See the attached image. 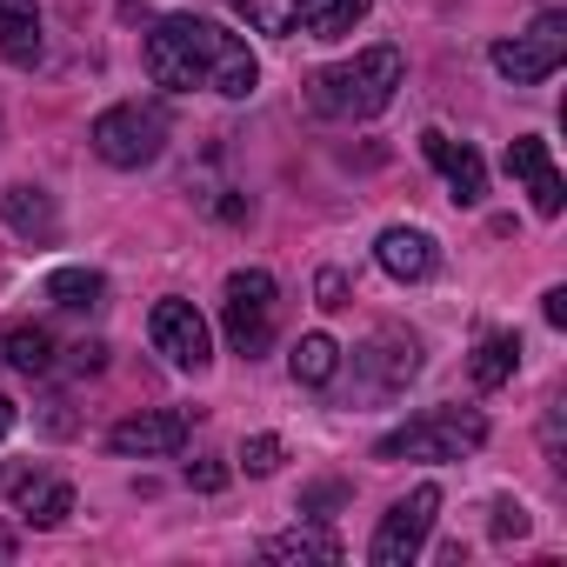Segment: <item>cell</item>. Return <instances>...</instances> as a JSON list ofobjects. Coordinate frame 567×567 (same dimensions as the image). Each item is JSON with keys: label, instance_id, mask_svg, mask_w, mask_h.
<instances>
[{"label": "cell", "instance_id": "cell-4", "mask_svg": "<svg viewBox=\"0 0 567 567\" xmlns=\"http://www.w3.org/2000/svg\"><path fill=\"white\" fill-rule=\"evenodd\" d=\"M87 141H94V154L107 167H147L167 147V114L161 107H141V101H121V107H107L87 127Z\"/></svg>", "mask_w": 567, "mask_h": 567}, {"label": "cell", "instance_id": "cell-25", "mask_svg": "<svg viewBox=\"0 0 567 567\" xmlns=\"http://www.w3.org/2000/svg\"><path fill=\"white\" fill-rule=\"evenodd\" d=\"M494 534H501V540H520V534H527V507H520V501H501V507H494Z\"/></svg>", "mask_w": 567, "mask_h": 567}, {"label": "cell", "instance_id": "cell-2", "mask_svg": "<svg viewBox=\"0 0 567 567\" xmlns=\"http://www.w3.org/2000/svg\"><path fill=\"white\" fill-rule=\"evenodd\" d=\"M401 81H408L401 48H368V54H354L341 68H321L308 81V107L328 114V121H374V114L394 107Z\"/></svg>", "mask_w": 567, "mask_h": 567}, {"label": "cell", "instance_id": "cell-10", "mask_svg": "<svg viewBox=\"0 0 567 567\" xmlns=\"http://www.w3.org/2000/svg\"><path fill=\"white\" fill-rule=\"evenodd\" d=\"M507 174L514 181H527V194H534V214H560L567 207V187H560V174H554V154H547V141H534V134H520V141H507Z\"/></svg>", "mask_w": 567, "mask_h": 567}, {"label": "cell", "instance_id": "cell-24", "mask_svg": "<svg viewBox=\"0 0 567 567\" xmlns=\"http://www.w3.org/2000/svg\"><path fill=\"white\" fill-rule=\"evenodd\" d=\"M280 454H288V447H280L274 434H254V441L240 447V467H247V474H274V467H280Z\"/></svg>", "mask_w": 567, "mask_h": 567}, {"label": "cell", "instance_id": "cell-26", "mask_svg": "<svg viewBox=\"0 0 567 567\" xmlns=\"http://www.w3.org/2000/svg\"><path fill=\"white\" fill-rule=\"evenodd\" d=\"M315 295H321V308H348V274H341V267H321Z\"/></svg>", "mask_w": 567, "mask_h": 567}, {"label": "cell", "instance_id": "cell-15", "mask_svg": "<svg viewBox=\"0 0 567 567\" xmlns=\"http://www.w3.org/2000/svg\"><path fill=\"white\" fill-rule=\"evenodd\" d=\"M227 8H234L254 34H301V21L315 14V0H227Z\"/></svg>", "mask_w": 567, "mask_h": 567}, {"label": "cell", "instance_id": "cell-21", "mask_svg": "<svg viewBox=\"0 0 567 567\" xmlns=\"http://www.w3.org/2000/svg\"><path fill=\"white\" fill-rule=\"evenodd\" d=\"M21 507H28L34 527H61V520L74 514V487H68V481H28V487H21Z\"/></svg>", "mask_w": 567, "mask_h": 567}, {"label": "cell", "instance_id": "cell-5", "mask_svg": "<svg viewBox=\"0 0 567 567\" xmlns=\"http://www.w3.org/2000/svg\"><path fill=\"white\" fill-rule=\"evenodd\" d=\"M220 321H227L234 354H247V361L267 354V341H274V274H267V267H240V274H227Z\"/></svg>", "mask_w": 567, "mask_h": 567}, {"label": "cell", "instance_id": "cell-3", "mask_svg": "<svg viewBox=\"0 0 567 567\" xmlns=\"http://www.w3.org/2000/svg\"><path fill=\"white\" fill-rule=\"evenodd\" d=\"M487 441V421L474 414V408H427V414H414L408 427H394L381 447H374V461H461V454H474Z\"/></svg>", "mask_w": 567, "mask_h": 567}, {"label": "cell", "instance_id": "cell-18", "mask_svg": "<svg viewBox=\"0 0 567 567\" xmlns=\"http://www.w3.org/2000/svg\"><path fill=\"white\" fill-rule=\"evenodd\" d=\"M288 368H295V381H301V388H328V381L341 374V348H334L328 334H301V341H295V354H288Z\"/></svg>", "mask_w": 567, "mask_h": 567}, {"label": "cell", "instance_id": "cell-1", "mask_svg": "<svg viewBox=\"0 0 567 567\" xmlns=\"http://www.w3.org/2000/svg\"><path fill=\"white\" fill-rule=\"evenodd\" d=\"M147 74L154 87L167 94H187V87H214L227 101H247L260 87V61L240 34L214 28V21H194V14H167L154 34H147Z\"/></svg>", "mask_w": 567, "mask_h": 567}, {"label": "cell", "instance_id": "cell-7", "mask_svg": "<svg viewBox=\"0 0 567 567\" xmlns=\"http://www.w3.org/2000/svg\"><path fill=\"white\" fill-rule=\"evenodd\" d=\"M560 61H567V21H560V14H540L527 34L494 41V74H501V81H514V87L547 81Z\"/></svg>", "mask_w": 567, "mask_h": 567}, {"label": "cell", "instance_id": "cell-6", "mask_svg": "<svg viewBox=\"0 0 567 567\" xmlns=\"http://www.w3.org/2000/svg\"><path fill=\"white\" fill-rule=\"evenodd\" d=\"M434 514H441V487H414L408 501H394V507L381 514L374 540H368V560H374V567H408V560L427 547Z\"/></svg>", "mask_w": 567, "mask_h": 567}, {"label": "cell", "instance_id": "cell-17", "mask_svg": "<svg viewBox=\"0 0 567 567\" xmlns=\"http://www.w3.org/2000/svg\"><path fill=\"white\" fill-rule=\"evenodd\" d=\"M48 301H54V308H74V315H94V308L107 301V280H101L94 267H61V274L48 280Z\"/></svg>", "mask_w": 567, "mask_h": 567}, {"label": "cell", "instance_id": "cell-11", "mask_svg": "<svg viewBox=\"0 0 567 567\" xmlns=\"http://www.w3.org/2000/svg\"><path fill=\"white\" fill-rule=\"evenodd\" d=\"M421 154L441 167V181L454 187V200H461V207H474V200L487 194V167H481V154H474L467 141H447L441 127H427V134H421Z\"/></svg>", "mask_w": 567, "mask_h": 567}, {"label": "cell", "instance_id": "cell-14", "mask_svg": "<svg viewBox=\"0 0 567 567\" xmlns=\"http://www.w3.org/2000/svg\"><path fill=\"white\" fill-rule=\"evenodd\" d=\"M0 61H14V68L41 61V8L34 0H0Z\"/></svg>", "mask_w": 567, "mask_h": 567}, {"label": "cell", "instance_id": "cell-13", "mask_svg": "<svg viewBox=\"0 0 567 567\" xmlns=\"http://www.w3.org/2000/svg\"><path fill=\"white\" fill-rule=\"evenodd\" d=\"M374 260H381L394 280H427V274L441 267L434 234H421V227H388V234L374 240Z\"/></svg>", "mask_w": 567, "mask_h": 567}, {"label": "cell", "instance_id": "cell-27", "mask_svg": "<svg viewBox=\"0 0 567 567\" xmlns=\"http://www.w3.org/2000/svg\"><path fill=\"white\" fill-rule=\"evenodd\" d=\"M540 315H547V328H567V288H547L540 295Z\"/></svg>", "mask_w": 567, "mask_h": 567}, {"label": "cell", "instance_id": "cell-19", "mask_svg": "<svg viewBox=\"0 0 567 567\" xmlns=\"http://www.w3.org/2000/svg\"><path fill=\"white\" fill-rule=\"evenodd\" d=\"M260 554L267 560H341V540L328 527H295V534H274Z\"/></svg>", "mask_w": 567, "mask_h": 567}, {"label": "cell", "instance_id": "cell-8", "mask_svg": "<svg viewBox=\"0 0 567 567\" xmlns=\"http://www.w3.org/2000/svg\"><path fill=\"white\" fill-rule=\"evenodd\" d=\"M147 334H154V354H167V368H181V374H200L207 354H214L207 321L194 315V301H154Z\"/></svg>", "mask_w": 567, "mask_h": 567}, {"label": "cell", "instance_id": "cell-20", "mask_svg": "<svg viewBox=\"0 0 567 567\" xmlns=\"http://www.w3.org/2000/svg\"><path fill=\"white\" fill-rule=\"evenodd\" d=\"M8 227H14V234H28V240H34V234H41V240H54V227H61V220H54V200H48L41 187H14V194H8Z\"/></svg>", "mask_w": 567, "mask_h": 567}, {"label": "cell", "instance_id": "cell-31", "mask_svg": "<svg viewBox=\"0 0 567 567\" xmlns=\"http://www.w3.org/2000/svg\"><path fill=\"white\" fill-rule=\"evenodd\" d=\"M0 554H8V540H0Z\"/></svg>", "mask_w": 567, "mask_h": 567}, {"label": "cell", "instance_id": "cell-22", "mask_svg": "<svg viewBox=\"0 0 567 567\" xmlns=\"http://www.w3.org/2000/svg\"><path fill=\"white\" fill-rule=\"evenodd\" d=\"M368 8H374V0H321V8L308 14V34L315 41H348L368 21Z\"/></svg>", "mask_w": 567, "mask_h": 567}, {"label": "cell", "instance_id": "cell-28", "mask_svg": "<svg viewBox=\"0 0 567 567\" xmlns=\"http://www.w3.org/2000/svg\"><path fill=\"white\" fill-rule=\"evenodd\" d=\"M101 361H107V348H101V341H81V348H74V368H87V374H94Z\"/></svg>", "mask_w": 567, "mask_h": 567}, {"label": "cell", "instance_id": "cell-23", "mask_svg": "<svg viewBox=\"0 0 567 567\" xmlns=\"http://www.w3.org/2000/svg\"><path fill=\"white\" fill-rule=\"evenodd\" d=\"M514 368H520V341L514 334H487L481 354H474V388H501V381H514Z\"/></svg>", "mask_w": 567, "mask_h": 567}, {"label": "cell", "instance_id": "cell-29", "mask_svg": "<svg viewBox=\"0 0 567 567\" xmlns=\"http://www.w3.org/2000/svg\"><path fill=\"white\" fill-rule=\"evenodd\" d=\"M187 481H194V487H207V494H214V487H220V481H227V467H187Z\"/></svg>", "mask_w": 567, "mask_h": 567}, {"label": "cell", "instance_id": "cell-30", "mask_svg": "<svg viewBox=\"0 0 567 567\" xmlns=\"http://www.w3.org/2000/svg\"><path fill=\"white\" fill-rule=\"evenodd\" d=\"M8 434H14V401L0 394V441H8Z\"/></svg>", "mask_w": 567, "mask_h": 567}, {"label": "cell", "instance_id": "cell-16", "mask_svg": "<svg viewBox=\"0 0 567 567\" xmlns=\"http://www.w3.org/2000/svg\"><path fill=\"white\" fill-rule=\"evenodd\" d=\"M0 361L21 368V374H48V368H54V341H48V328H28V321L0 328Z\"/></svg>", "mask_w": 567, "mask_h": 567}, {"label": "cell", "instance_id": "cell-9", "mask_svg": "<svg viewBox=\"0 0 567 567\" xmlns=\"http://www.w3.org/2000/svg\"><path fill=\"white\" fill-rule=\"evenodd\" d=\"M187 427H194V421H187L181 408L127 414V421L107 434V447H114V454H141V461H147V454H181V447H187Z\"/></svg>", "mask_w": 567, "mask_h": 567}, {"label": "cell", "instance_id": "cell-12", "mask_svg": "<svg viewBox=\"0 0 567 567\" xmlns=\"http://www.w3.org/2000/svg\"><path fill=\"white\" fill-rule=\"evenodd\" d=\"M361 368H368V381H374L381 394H394V388H408V381L421 374V348H414V334L381 328V334L361 348Z\"/></svg>", "mask_w": 567, "mask_h": 567}]
</instances>
